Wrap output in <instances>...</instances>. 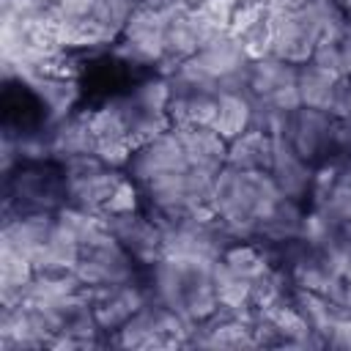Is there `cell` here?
Returning a JSON list of instances; mask_svg holds the SVG:
<instances>
[{
  "mask_svg": "<svg viewBox=\"0 0 351 351\" xmlns=\"http://www.w3.org/2000/svg\"><path fill=\"white\" fill-rule=\"evenodd\" d=\"M143 282L154 302L167 304L189 324H200L219 310L214 263L162 255L143 266Z\"/></svg>",
  "mask_w": 351,
  "mask_h": 351,
  "instance_id": "obj_1",
  "label": "cell"
},
{
  "mask_svg": "<svg viewBox=\"0 0 351 351\" xmlns=\"http://www.w3.org/2000/svg\"><path fill=\"white\" fill-rule=\"evenodd\" d=\"M285 195L269 176V170H236L222 167L211 192V214L239 239L252 241L258 228Z\"/></svg>",
  "mask_w": 351,
  "mask_h": 351,
  "instance_id": "obj_2",
  "label": "cell"
},
{
  "mask_svg": "<svg viewBox=\"0 0 351 351\" xmlns=\"http://www.w3.org/2000/svg\"><path fill=\"white\" fill-rule=\"evenodd\" d=\"M140 0H52V25L60 47L112 49Z\"/></svg>",
  "mask_w": 351,
  "mask_h": 351,
  "instance_id": "obj_3",
  "label": "cell"
},
{
  "mask_svg": "<svg viewBox=\"0 0 351 351\" xmlns=\"http://www.w3.org/2000/svg\"><path fill=\"white\" fill-rule=\"evenodd\" d=\"M69 206L66 170L55 159L19 162L5 173L3 219L19 214H55Z\"/></svg>",
  "mask_w": 351,
  "mask_h": 351,
  "instance_id": "obj_4",
  "label": "cell"
},
{
  "mask_svg": "<svg viewBox=\"0 0 351 351\" xmlns=\"http://www.w3.org/2000/svg\"><path fill=\"white\" fill-rule=\"evenodd\" d=\"M63 170L69 184V206L88 214H107L110 197L121 184V178L126 176L123 167H112L101 162L96 154L66 162Z\"/></svg>",
  "mask_w": 351,
  "mask_h": 351,
  "instance_id": "obj_5",
  "label": "cell"
},
{
  "mask_svg": "<svg viewBox=\"0 0 351 351\" xmlns=\"http://www.w3.org/2000/svg\"><path fill=\"white\" fill-rule=\"evenodd\" d=\"M335 115L326 110L304 107L299 104L296 110L288 112L282 123V137L315 167L326 165L335 159Z\"/></svg>",
  "mask_w": 351,
  "mask_h": 351,
  "instance_id": "obj_6",
  "label": "cell"
},
{
  "mask_svg": "<svg viewBox=\"0 0 351 351\" xmlns=\"http://www.w3.org/2000/svg\"><path fill=\"white\" fill-rule=\"evenodd\" d=\"M143 266L115 241V236H104L96 244H88L80 250L74 274L82 280L85 288H99V285H115L126 280H137Z\"/></svg>",
  "mask_w": 351,
  "mask_h": 351,
  "instance_id": "obj_7",
  "label": "cell"
},
{
  "mask_svg": "<svg viewBox=\"0 0 351 351\" xmlns=\"http://www.w3.org/2000/svg\"><path fill=\"white\" fill-rule=\"evenodd\" d=\"M206 74H211L219 88H244V80H247V71H250V63H252V55L247 52L244 41L230 33V30H222L217 36H211L195 55H192Z\"/></svg>",
  "mask_w": 351,
  "mask_h": 351,
  "instance_id": "obj_8",
  "label": "cell"
},
{
  "mask_svg": "<svg viewBox=\"0 0 351 351\" xmlns=\"http://www.w3.org/2000/svg\"><path fill=\"white\" fill-rule=\"evenodd\" d=\"M104 222L115 241L140 263L148 266L162 258V225L145 208L126 211V214H104Z\"/></svg>",
  "mask_w": 351,
  "mask_h": 351,
  "instance_id": "obj_9",
  "label": "cell"
},
{
  "mask_svg": "<svg viewBox=\"0 0 351 351\" xmlns=\"http://www.w3.org/2000/svg\"><path fill=\"white\" fill-rule=\"evenodd\" d=\"M88 299H90V307H93V315H96L101 332L110 335V332L121 329L151 296H148V288H145L143 271H140L137 280L88 288Z\"/></svg>",
  "mask_w": 351,
  "mask_h": 351,
  "instance_id": "obj_10",
  "label": "cell"
},
{
  "mask_svg": "<svg viewBox=\"0 0 351 351\" xmlns=\"http://www.w3.org/2000/svg\"><path fill=\"white\" fill-rule=\"evenodd\" d=\"M274 148H271V162H269V176L280 186L285 197H293L299 203L310 200L313 181H315V165H310L282 134H271Z\"/></svg>",
  "mask_w": 351,
  "mask_h": 351,
  "instance_id": "obj_11",
  "label": "cell"
},
{
  "mask_svg": "<svg viewBox=\"0 0 351 351\" xmlns=\"http://www.w3.org/2000/svg\"><path fill=\"white\" fill-rule=\"evenodd\" d=\"M93 154V132H90V118L88 110L80 107L71 115L60 118L52 132H49V159L66 165L80 156Z\"/></svg>",
  "mask_w": 351,
  "mask_h": 351,
  "instance_id": "obj_12",
  "label": "cell"
},
{
  "mask_svg": "<svg viewBox=\"0 0 351 351\" xmlns=\"http://www.w3.org/2000/svg\"><path fill=\"white\" fill-rule=\"evenodd\" d=\"M343 80V71H332L326 66H318L313 60L299 63L296 66V90H299V101L304 107H315V110H332L337 85Z\"/></svg>",
  "mask_w": 351,
  "mask_h": 351,
  "instance_id": "obj_13",
  "label": "cell"
},
{
  "mask_svg": "<svg viewBox=\"0 0 351 351\" xmlns=\"http://www.w3.org/2000/svg\"><path fill=\"white\" fill-rule=\"evenodd\" d=\"M252 126V96L244 88H225L217 96V112L211 129L225 140L239 137Z\"/></svg>",
  "mask_w": 351,
  "mask_h": 351,
  "instance_id": "obj_14",
  "label": "cell"
},
{
  "mask_svg": "<svg viewBox=\"0 0 351 351\" xmlns=\"http://www.w3.org/2000/svg\"><path fill=\"white\" fill-rule=\"evenodd\" d=\"M271 148H274V137L263 129L250 126L239 137L228 140L225 165L236 167V170H269Z\"/></svg>",
  "mask_w": 351,
  "mask_h": 351,
  "instance_id": "obj_15",
  "label": "cell"
},
{
  "mask_svg": "<svg viewBox=\"0 0 351 351\" xmlns=\"http://www.w3.org/2000/svg\"><path fill=\"white\" fill-rule=\"evenodd\" d=\"M340 55H343V71L351 74V19L346 25V33L340 38Z\"/></svg>",
  "mask_w": 351,
  "mask_h": 351,
  "instance_id": "obj_16",
  "label": "cell"
},
{
  "mask_svg": "<svg viewBox=\"0 0 351 351\" xmlns=\"http://www.w3.org/2000/svg\"><path fill=\"white\" fill-rule=\"evenodd\" d=\"M340 5H343V11L351 16V0H340Z\"/></svg>",
  "mask_w": 351,
  "mask_h": 351,
  "instance_id": "obj_17",
  "label": "cell"
}]
</instances>
